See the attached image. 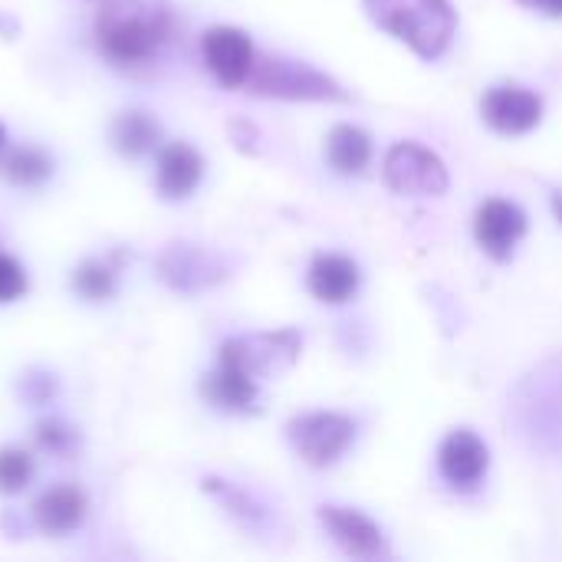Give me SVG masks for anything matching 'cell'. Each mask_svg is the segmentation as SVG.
Segmentation results:
<instances>
[{
	"label": "cell",
	"instance_id": "6da1fadb",
	"mask_svg": "<svg viewBox=\"0 0 562 562\" xmlns=\"http://www.w3.org/2000/svg\"><path fill=\"white\" fill-rule=\"evenodd\" d=\"M178 16L168 0H105L95 13V43L115 66H148L175 40Z\"/></svg>",
	"mask_w": 562,
	"mask_h": 562
},
{
	"label": "cell",
	"instance_id": "7a4b0ae2",
	"mask_svg": "<svg viewBox=\"0 0 562 562\" xmlns=\"http://www.w3.org/2000/svg\"><path fill=\"white\" fill-rule=\"evenodd\" d=\"M517 438L543 454H562V356L530 372L510 402Z\"/></svg>",
	"mask_w": 562,
	"mask_h": 562
},
{
	"label": "cell",
	"instance_id": "3957f363",
	"mask_svg": "<svg viewBox=\"0 0 562 562\" xmlns=\"http://www.w3.org/2000/svg\"><path fill=\"white\" fill-rule=\"evenodd\" d=\"M366 13L375 26L408 43L425 59L441 56L458 30L454 7L448 0H366Z\"/></svg>",
	"mask_w": 562,
	"mask_h": 562
},
{
	"label": "cell",
	"instance_id": "277c9868",
	"mask_svg": "<svg viewBox=\"0 0 562 562\" xmlns=\"http://www.w3.org/2000/svg\"><path fill=\"white\" fill-rule=\"evenodd\" d=\"M247 86L257 95H277V99H313V102L349 99V92H342V86L336 79H329L326 72H319L306 63H296V59H283V56L254 59Z\"/></svg>",
	"mask_w": 562,
	"mask_h": 562
},
{
	"label": "cell",
	"instance_id": "5b68a950",
	"mask_svg": "<svg viewBox=\"0 0 562 562\" xmlns=\"http://www.w3.org/2000/svg\"><path fill=\"white\" fill-rule=\"evenodd\" d=\"M286 438L306 464L329 468L356 441V422L336 412H310L286 425Z\"/></svg>",
	"mask_w": 562,
	"mask_h": 562
},
{
	"label": "cell",
	"instance_id": "8992f818",
	"mask_svg": "<svg viewBox=\"0 0 562 562\" xmlns=\"http://www.w3.org/2000/svg\"><path fill=\"white\" fill-rule=\"evenodd\" d=\"M303 339L296 329H280V333H257V336H237L221 346V362L247 372L250 379L277 375L290 369L300 359Z\"/></svg>",
	"mask_w": 562,
	"mask_h": 562
},
{
	"label": "cell",
	"instance_id": "52a82bcc",
	"mask_svg": "<svg viewBox=\"0 0 562 562\" xmlns=\"http://www.w3.org/2000/svg\"><path fill=\"white\" fill-rule=\"evenodd\" d=\"M385 181L398 194H445L448 191V168L425 145L398 142L385 155Z\"/></svg>",
	"mask_w": 562,
	"mask_h": 562
},
{
	"label": "cell",
	"instance_id": "ba28073f",
	"mask_svg": "<svg viewBox=\"0 0 562 562\" xmlns=\"http://www.w3.org/2000/svg\"><path fill=\"white\" fill-rule=\"evenodd\" d=\"M201 49H204V63L227 89L244 86L257 59L250 36L237 26H211L201 40Z\"/></svg>",
	"mask_w": 562,
	"mask_h": 562
},
{
	"label": "cell",
	"instance_id": "9c48e42d",
	"mask_svg": "<svg viewBox=\"0 0 562 562\" xmlns=\"http://www.w3.org/2000/svg\"><path fill=\"white\" fill-rule=\"evenodd\" d=\"M484 119L507 135L530 132L543 119V102L524 86H497L484 95Z\"/></svg>",
	"mask_w": 562,
	"mask_h": 562
},
{
	"label": "cell",
	"instance_id": "30bf717a",
	"mask_svg": "<svg viewBox=\"0 0 562 562\" xmlns=\"http://www.w3.org/2000/svg\"><path fill=\"white\" fill-rule=\"evenodd\" d=\"M474 234H477V244L494 260H507L514 247L520 244V237L527 234V214L510 201H487L477 211Z\"/></svg>",
	"mask_w": 562,
	"mask_h": 562
},
{
	"label": "cell",
	"instance_id": "8fae6325",
	"mask_svg": "<svg viewBox=\"0 0 562 562\" xmlns=\"http://www.w3.org/2000/svg\"><path fill=\"white\" fill-rule=\"evenodd\" d=\"M319 520L323 527L329 530V537L356 560H379L385 557V537L382 530L362 517L359 510H346V507H323L319 510Z\"/></svg>",
	"mask_w": 562,
	"mask_h": 562
},
{
	"label": "cell",
	"instance_id": "7c38bea8",
	"mask_svg": "<svg viewBox=\"0 0 562 562\" xmlns=\"http://www.w3.org/2000/svg\"><path fill=\"white\" fill-rule=\"evenodd\" d=\"M161 280L175 290H198L224 277L221 263L194 244H171L158 260Z\"/></svg>",
	"mask_w": 562,
	"mask_h": 562
},
{
	"label": "cell",
	"instance_id": "4fadbf2b",
	"mask_svg": "<svg viewBox=\"0 0 562 562\" xmlns=\"http://www.w3.org/2000/svg\"><path fill=\"white\" fill-rule=\"evenodd\" d=\"M438 464L454 487H474L487 474V448L474 431H454L441 445Z\"/></svg>",
	"mask_w": 562,
	"mask_h": 562
},
{
	"label": "cell",
	"instance_id": "5bb4252c",
	"mask_svg": "<svg viewBox=\"0 0 562 562\" xmlns=\"http://www.w3.org/2000/svg\"><path fill=\"white\" fill-rule=\"evenodd\" d=\"M201 175H204V158L191 145L175 142V145L161 148V155H158V191L165 198H171V201L188 198L201 184Z\"/></svg>",
	"mask_w": 562,
	"mask_h": 562
},
{
	"label": "cell",
	"instance_id": "9a60e30c",
	"mask_svg": "<svg viewBox=\"0 0 562 562\" xmlns=\"http://www.w3.org/2000/svg\"><path fill=\"white\" fill-rule=\"evenodd\" d=\"M310 290L323 303H346L359 290V267L339 254H319L310 267Z\"/></svg>",
	"mask_w": 562,
	"mask_h": 562
},
{
	"label": "cell",
	"instance_id": "2e32d148",
	"mask_svg": "<svg viewBox=\"0 0 562 562\" xmlns=\"http://www.w3.org/2000/svg\"><path fill=\"white\" fill-rule=\"evenodd\" d=\"M86 517V497L76 487H56L43 494L33 507V520L46 537L72 533Z\"/></svg>",
	"mask_w": 562,
	"mask_h": 562
},
{
	"label": "cell",
	"instance_id": "e0dca14e",
	"mask_svg": "<svg viewBox=\"0 0 562 562\" xmlns=\"http://www.w3.org/2000/svg\"><path fill=\"white\" fill-rule=\"evenodd\" d=\"M201 395L207 402H214L224 412H250L257 402V379H250L247 372L234 369V366H217V372H211L201 382Z\"/></svg>",
	"mask_w": 562,
	"mask_h": 562
},
{
	"label": "cell",
	"instance_id": "ac0fdd59",
	"mask_svg": "<svg viewBox=\"0 0 562 562\" xmlns=\"http://www.w3.org/2000/svg\"><path fill=\"white\" fill-rule=\"evenodd\" d=\"M326 155H329V165L339 171V175H359L369 158H372V142L362 128L356 125H336L329 132V142H326Z\"/></svg>",
	"mask_w": 562,
	"mask_h": 562
},
{
	"label": "cell",
	"instance_id": "d6986e66",
	"mask_svg": "<svg viewBox=\"0 0 562 562\" xmlns=\"http://www.w3.org/2000/svg\"><path fill=\"white\" fill-rule=\"evenodd\" d=\"M204 491H211L247 530H254V533H267L270 530V524H273L270 510L260 507L250 494H244V491H237V487H231L227 481H217V477H207L204 481Z\"/></svg>",
	"mask_w": 562,
	"mask_h": 562
},
{
	"label": "cell",
	"instance_id": "ffe728a7",
	"mask_svg": "<svg viewBox=\"0 0 562 562\" xmlns=\"http://www.w3.org/2000/svg\"><path fill=\"white\" fill-rule=\"evenodd\" d=\"M112 142L122 155H145L158 142V122L148 112H125L112 125Z\"/></svg>",
	"mask_w": 562,
	"mask_h": 562
},
{
	"label": "cell",
	"instance_id": "44dd1931",
	"mask_svg": "<svg viewBox=\"0 0 562 562\" xmlns=\"http://www.w3.org/2000/svg\"><path fill=\"white\" fill-rule=\"evenodd\" d=\"M53 171V161L40 151V148H16L13 155H7L3 161V175L20 184V188H33L43 184Z\"/></svg>",
	"mask_w": 562,
	"mask_h": 562
},
{
	"label": "cell",
	"instance_id": "7402d4cb",
	"mask_svg": "<svg viewBox=\"0 0 562 562\" xmlns=\"http://www.w3.org/2000/svg\"><path fill=\"white\" fill-rule=\"evenodd\" d=\"M72 286H76L86 300H92V303L109 300V296L115 293V267L105 263V260H86V263L72 273Z\"/></svg>",
	"mask_w": 562,
	"mask_h": 562
},
{
	"label": "cell",
	"instance_id": "603a6c76",
	"mask_svg": "<svg viewBox=\"0 0 562 562\" xmlns=\"http://www.w3.org/2000/svg\"><path fill=\"white\" fill-rule=\"evenodd\" d=\"M33 477V458L23 448L0 451V494H20Z\"/></svg>",
	"mask_w": 562,
	"mask_h": 562
},
{
	"label": "cell",
	"instance_id": "cb8c5ba5",
	"mask_svg": "<svg viewBox=\"0 0 562 562\" xmlns=\"http://www.w3.org/2000/svg\"><path fill=\"white\" fill-rule=\"evenodd\" d=\"M23 293H26V273H23V267L10 254H0V303H13Z\"/></svg>",
	"mask_w": 562,
	"mask_h": 562
},
{
	"label": "cell",
	"instance_id": "d4e9b609",
	"mask_svg": "<svg viewBox=\"0 0 562 562\" xmlns=\"http://www.w3.org/2000/svg\"><path fill=\"white\" fill-rule=\"evenodd\" d=\"M36 438H40V445H43L46 451H53V454H66V451L72 448V441H76V435H72L66 425H59V422H43V425L36 428Z\"/></svg>",
	"mask_w": 562,
	"mask_h": 562
},
{
	"label": "cell",
	"instance_id": "484cf974",
	"mask_svg": "<svg viewBox=\"0 0 562 562\" xmlns=\"http://www.w3.org/2000/svg\"><path fill=\"white\" fill-rule=\"evenodd\" d=\"M524 7H533V10H543L550 16H562V0H520Z\"/></svg>",
	"mask_w": 562,
	"mask_h": 562
},
{
	"label": "cell",
	"instance_id": "4316f807",
	"mask_svg": "<svg viewBox=\"0 0 562 562\" xmlns=\"http://www.w3.org/2000/svg\"><path fill=\"white\" fill-rule=\"evenodd\" d=\"M553 211H557V217L562 221V194H557V198H553Z\"/></svg>",
	"mask_w": 562,
	"mask_h": 562
},
{
	"label": "cell",
	"instance_id": "83f0119b",
	"mask_svg": "<svg viewBox=\"0 0 562 562\" xmlns=\"http://www.w3.org/2000/svg\"><path fill=\"white\" fill-rule=\"evenodd\" d=\"M3 138H7V132H3V125H0V148H3Z\"/></svg>",
	"mask_w": 562,
	"mask_h": 562
}]
</instances>
